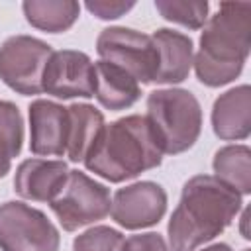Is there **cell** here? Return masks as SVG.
<instances>
[{
  "label": "cell",
  "instance_id": "obj_14",
  "mask_svg": "<svg viewBox=\"0 0 251 251\" xmlns=\"http://www.w3.org/2000/svg\"><path fill=\"white\" fill-rule=\"evenodd\" d=\"M151 37L159 51V69L153 82L173 86L186 80L194 59L192 37L169 27H159Z\"/></svg>",
  "mask_w": 251,
  "mask_h": 251
},
{
  "label": "cell",
  "instance_id": "obj_7",
  "mask_svg": "<svg viewBox=\"0 0 251 251\" xmlns=\"http://www.w3.org/2000/svg\"><path fill=\"white\" fill-rule=\"evenodd\" d=\"M55 224L37 208L8 200L0 204V251H59Z\"/></svg>",
  "mask_w": 251,
  "mask_h": 251
},
{
  "label": "cell",
  "instance_id": "obj_24",
  "mask_svg": "<svg viewBox=\"0 0 251 251\" xmlns=\"http://www.w3.org/2000/svg\"><path fill=\"white\" fill-rule=\"evenodd\" d=\"M200 251H233V249H231L229 243L218 241V243H212V245H208V247H204V249H200Z\"/></svg>",
  "mask_w": 251,
  "mask_h": 251
},
{
  "label": "cell",
  "instance_id": "obj_19",
  "mask_svg": "<svg viewBox=\"0 0 251 251\" xmlns=\"http://www.w3.org/2000/svg\"><path fill=\"white\" fill-rule=\"evenodd\" d=\"M24 145V118L20 108L10 100H0V178L12 169V159Z\"/></svg>",
  "mask_w": 251,
  "mask_h": 251
},
{
  "label": "cell",
  "instance_id": "obj_15",
  "mask_svg": "<svg viewBox=\"0 0 251 251\" xmlns=\"http://www.w3.org/2000/svg\"><path fill=\"white\" fill-rule=\"evenodd\" d=\"M94 71H96L94 98L102 108L110 112H120L131 108L141 98L139 82L124 69L106 61H96Z\"/></svg>",
  "mask_w": 251,
  "mask_h": 251
},
{
  "label": "cell",
  "instance_id": "obj_18",
  "mask_svg": "<svg viewBox=\"0 0 251 251\" xmlns=\"http://www.w3.org/2000/svg\"><path fill=\"white\" fill-rule=\"evenodd\" d=\"M214 176L241 196L251 192V149L243 143L220 147L212 161Z\"/></svg>",
  "mask_w": 251,
  "mask_h": 251
},
{
  "label": "cell",
  "instance_id": "obj_11",
  "mask_svg": "<svg viewBox=\"0 0 251 251\" xmlns=\"http://www.w3.org/2000/svg\"><path fill=\"white\" fill-rule=\"evenodd\" d=\"M29 151L39 157H63L69 145V110L53 100L37 98L27 108Z\"/></svg>",
  "mask_w": 251,
  "mask_h": 251
},
{
  "label": "cell",
  "instance_id": "obj_22",
  "mask_svg": "<svg viewBox=\"0 0 251 251\" xmlns=\"http://www.w3.org/2000/svg\"><path fill=\"white\" fill-rule=\"evenodd\" d=\"M135 6V2L133 0H129V2H124V0H88L86 4H84V8L92 14V16H96L98 20H118V18H122V16H126L131 8Z\"/></svg>",
  "mask_w": 251,
  "mask_h": 251
},
{
  "label": "cell",
  "instance_id": "obj_20",
  "mask_svg": "<svg viewBox=\"0 0 251 251\" xmlns=\"http://www.w3.org/2000/svg\"><path fill=\"white\" fill-rule=\"evenodd\" d=\"M155 8L167 22L188 29L204 27L210 12V4L206 0H155Z\"/></svg>",
  "mask_w": 251,
  "mask_h": 251
},
{
  "label": "cell",
  "instance_id": "obj_1",
  "mask_svg": "<svg viewBox=\"0 0 251 251\" xmlns=\"http://www.w3.org/2000/svg\"><path fill=\"white\" fill-rule=\"evenodd\" d=\"M243 208V196L214 175H196L180 190L167 224L171 251H196L220 235Z\"/></svg>",
  "mask_w": 251,
  "mask_h": 251
},
{
  "label": "cell",
  "instance_id": "obj_8",
  "mask_svg": "<svg viewBox=\"0 0 251 251\" xmlns=\"http://www.w3.org/2000/svg\"><path fill=\"white\" fill-rule=\"evenodd\" d=\"M53 49L47 41L18 33L0 45V80L22 96L41 94L43 69Z\"/></svg>",
  "mask_w": 251,
  "mask_h": 251
},
{
  "label": "cell",
  "instance_id": "obj_5",
  "mask_svg": "<svg viewBox=\"0 0 251 251\" xmlns=\"http://www.w3.org/2000/svg\"><path fill=\"white\" fill-rule=\"evenodd\" d=\"M49 206L65 231H76L78 227L104 220L110 214L112 196L106 184L73 169L69 171L63 190L53 202H49Z\"/></svg>",
  "mask_w": 251,
  "mask_h": 251
},
{
  "label": "cell",
  "instance_id": "obj_16",
  "mask_svg": "<svg viewBox=\"0 0 251 251\" xmlns=\"http://www.w3.org/2000/svg\"><path fill=\"white\" fill-rule=\"evenodd\" d=\"M67 110L71 120L67 157L71 163H82L104 127V114L86 102H75Z\"/></svg>",
  "mask_w": 251,
  "mask_h": 251
},
{
  "label": "cell",
  "instance_id": "obj_3",
  "mask_svg": "<svg viewBox=\"0 0 251 251\" xmlns=\"http://www.w3.org/2000/svg\"><path fill=\"white\" fill-rule=\"evenodd\" d=\"M161 161L163 151L147 118L131 114L104 124L82 163L108 182H124L157 169Z\"/></svg>",
  "mask_w": 251,
  "mask_h": 251
},
{
  "label": "cell",
  "instance_id": "obj_13",
  "mask_svg": "<svg viewBox=\"0 0 251 251\" xmlns=\"http://www.w3.org/2000/svg\"><path fill=\"white\" fill-rule=\"evenodd\" d=\"M212 129L224 141H243L251 133V86L239 84L214 100Z\"/></svg>",
  "mask_w": 251,
  "mask_h": 251
},
{
  "label": "cell",
  "instance_id": "obj_6",
  "mask_svg": "<svg viewBox=\"0 0 251 251\" xmlns=\"http://www.w3.org/2000/svg\"><path fill=\"white\" fill-rule=\"evenodd\" d=\"M96 51L100 61L124 69L141 84H149L157 76L159 51L147 33L122 25L104 27L96 37Z\"/></svg>",
  "mask_w": 251,
  "mask_h": 251
},
{
  "label": "cell",
  "instance_id": "obj_12",
  "mask_svg": "<svg viewBox=\"0 0 251 251\" xmlns=\"http://www.w3.org/2000/svg\"><path fill=\"white\" fill-rule=\"evenodd\" d=\"M69 178V167L61 159L31 157L18 165L14 175V190L24 200L53 202Z\"/></svg>",
  "mask_w": 251,
  "mask_h": 251
},
{
  "label": "cell",
  "instance_id": "obj_10",
  "mask_svg": "<svg viewBox=\"0 0 251 251\" xmlns=\"http://www.w3.org/2000/svg\"><path fill=\"white\" fill-rule=\"evenodd\" d=\"M167 212V192L159 182L137 180L118 188L112 198V220L124 229L157 226Z\"/></svg>",
  "mask_w": 251,
  "mask_h": 251
},
{
  "label": "cell",
  "instance_id": "obj_2",
  "mask_svg": "<svg viewBox=\"0 0 251 251\" xmlns=\"http://www.w3.org/2000/svg\"><path fill=\"white\" fill-rule=\"evenodd\" d=\"M251 51V2H222L200 33L192 59L196 78L210 88L233 82Z\"/></svg>",
  "mask_w": 251,
  "mask_h": 251
},
{
  "label": "cell",
  "instance_id": "obj_4",
  "mask_svg": "<svg viewBox=\"0 0 251 251\" xmlns=\"http://www.w3.org/2000/svg\"><path fill=\"white\" fill-rule=\"evenodd\" d=\"M147 122L163 155L188 151L202 131V108L186 88H157L147 96Z\"/></svg>",
  "mask_w": 251,
  "mask_h": 251
},
{
  "label": "cell",
  "instance_id": "obj_23",
  "mask_svg": "<svg viewBox=\"0 0 251 251\" xmlns=\"http://www.w3.org/2000/svg\"><path fill=\"white\" fill-rule=\"evenodd\" d=\"M122 251H171L169 243L165 237L157 231H147V233H137L129 235L124 241Z\"/></svg>",
  "mask_w": 251,
  "mask_h": 251
},
{
  "label": "cell",
  "instance_id": "obj_17",
  "mask_svg": "<svg viewBox=\"0 0 251 251\" xmlns=\"http://www.w3.org/2000/svg\"><path fill=\"white\" fill-rule=\"evenodd\" d=\"M22 10L31 27L47 33H63L78 20L80 4L75 0H25Z\"/></svg>",
  "mask_w": 251,
  "mask_h": 251
},
{
  "label": "cell",
  "instance_id": "obj_9",
  "mask_svg": "<svg viewBox=\"0 0 251 251\" xmlns=\"http://www.w3.org/2000/svg\"><path fill=\"white\" fill-rule=\"evenodd\" d=\"M96 84V71L92 59L78 49L53 51L41 78V88L49 96L71 100V98H92Z\"/></svg>",
  "mask_w": 251,
  "mask_h": 251
},
{
  "label": "cell",
  "instance_id": "obj_21",
  "mask_svg": "<svg viewBox=\"0 0 251 251\" xmlns=\"http://www.w3.org/2000/svg\"><path fill=\"white\" fill-rule=\"evenodd\" d=\"M124 233L110 226H94L73 239V251H122Z\"/></svg>",
  "mask_w": 251,
  "mask_h": 251
}]
</instances>
